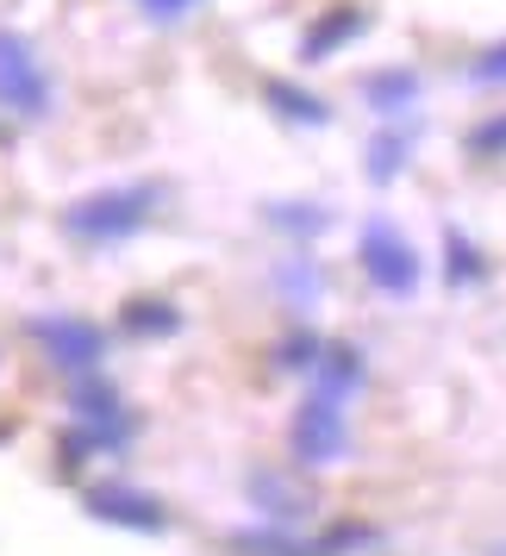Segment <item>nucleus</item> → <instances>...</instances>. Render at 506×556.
Here are the masks:
<instances>
[{"label": "nucleus", "mask_w": 506, "mask_h": 556, "mask_svg": "<svg viewBox=\"0 0 506 556\" xmlns=\"http://www.w3.org/2000/svg\"><path fill=\"white\" fill-rule=\"evenodd\" d=\"M469 76H476V81H506V45H494V51H481L476 63H469Z\"/></svg>", "instance_id": "14"}, {"label": "nucleus", "mask_w": 506, "mask_h": 556, "mask_svg": "<svg viewBox=\"0 0 506 556\" xmlns=\"http://www.w3.org/2000/svg\"><path fill=\"white\" fill-rule=\"evenodd\" d=\"M188 7H194V0H144V13H156V20H176Z\"/></svg>", "instance_id": "17"}, {"label": "nucleus", "mask_w": 506, "mask_h": 556, "mask_svg": "<svg viewBox=\"0 0 506 556\" xmlns=\"http://www.w3.org/2000/svg\"><path fill=\"white\" fill-rule=\"evenodd\" d=\"M288 444L301 463H338V456L351 451V419H344V401L338 394H306L294 406V431H288Z\"/></svg>", "instance_id": "3"}, {"label": "nucleus", "mask_w": 506, "mask_h": 556, "mask_svg": "<svg viewBox=\"0 0 506 556\" xmlns=\"http://www.w3.org/2000/svg\"><path fill=\"white\" fill-rule=\"evenodd\" d=\"M269 101H276V113L301 119V126H326V119H331V106H319L306 88H288V81H276V88H269Z\"/></svg>", "instance_id": "9"}, {"label": "nucleus", "mask_w": 506, "mask_h": 556, "mask_svg": "<svg viewBox=\"0 0 506 556\" xmlns=\"http://www.w3.org/2000/svg\"><path fill=\"white\" fill-rule=\"evenodd\" d=\"M88 513L106 519V526H131V531H163L169 526L163 501L144 494V488H88Z\"/></svg>", "instance_id": "6"}, {"label": "nucleus", "mask_w": 506, "mask_h": 556, "mask_svg": "<svg viewBox=\"0 0 506 556\" xmlns=\"http://www.w3.org/2000/svg\"><path fill=\"white\" fill-rule=\"evenodd\" d=\"M476 269H481V263H476V251H469V238H456V231H451V276L469 281Z\"/></svg>", "instance_id": "15"}, {"label": "nucleus", "mask_w": 506, "mask_h": 556, "mask_svg": "<svg viewBox=\"0 0 506 556\" xmlns=\"http://www.w3.org/2000/svg\"><path fill=\"white\" fill-rule=\"evenodd\" d=\"M363 88H369V106L376 113H406V106L419 101V76L413 70H376Z\"/></svg>", "instance_id": "8"}, {"label": "nucleus", "mask_w": 506, "mask_h": 556, "mask_svg": "<svg viewBox=\"0 0 506 556\" xmlns=\"http://www.w3.org/2000/svg\"><path fill=\"white\" fill-rule=\"evenodd\" d=\"M156 213V188H106V194H88L63 213V226L76 231L81 244H119Z\"/></svg>", "instance_id": "1"}, {"label": "nucleus", "mask_w": 506, "mask_h": 556, "mask_svg": "<svg viewBox=\"0 0 506 556\" xmlns=\"http://www.w3.org/2000/svg\"><path fill=\"white\" fill-rule=\"evenodd\" d=\"M0 106H7V113H26V119H38V113L51 106L45 63L31 56V45L20 31H0Z\"/></svg>", "instance_id": "4"}, {"label": "nucleus", "mask_w": 506, "mask_h": 556, "mask_svg": "<svg viewBox=\"0 0 506 556\" xmlns=\"http://www.w3.org/2000/svg\"><path fill=\"white\" fill-rule=\"evenodd\" d=\"M269 219L276 226H294V231H319V213H301V206H276Z\"/></svg>", "instance_id": "16"}, {"label": "nucleus", "mask_w": 506, "mask_h": 556, "mask_svg": "<svg viewBox=\"0 0 506 556\" xmlns=\"http://www.w3.org/2000/svg\"><path fill=\"white\" fill-rule=\"evenodd\" d=\"M363 26H369V20H363V7H338V13H319V20L306 26V38H301V56H306V63H319V56H331L338 45H351Z\"/></svg>", "instance_id": "7"}, {"label": "nucleus", "mask_w": 506, "mask_h": 556, "mask_svg": "<svg viewBox=\"0 0 506 556\" xmlns=\"http://www.w3.org/2000/svg\"><path fill=\"white\" fill-rule=\"evenodd\" d=\"M406 163V138H376L369 144V181H394Z\"/></svg>", "instance_id": "11"}, {"label": "nucleus", "mask_w": 506, "mask_h": 556, "mask_svg": "<svg viewBox=\"0 0 506 556\" xmlns=\"http://www.w3.org/2000/svg\"><path fill=\"white\" fill-rule=\"evenodd\" d=\"M356 256H363V276L376 281L381 294H394V301H406V294L419 288V276H426V263H419V251L406 244V231L388 226V219H369V226H363Z\"/></svg>", "instance_id": "2"}, {"label": "nucleus", "mask_w": 506, "mask_h": 556, "mask_svg": "<svg viewBox=\"0 0 506 556\" xmlns=\"http://www.w3.org/2000/svg\"><path fill=\"white\" fill-rule=\"evenodd\" d=\"M126 326L131 331H176V313H169V306H156V301H131L126 306Z\"/></svg>", "instance_id": "12"}, {"label": "nucleus", "mask_w": 506, "mask_h": 556, "mask_svg": "<svg viewBox=\"0 0 506 556\" xmlns=\"http://www.w3.org/2000/svg\"><path fill=\"white\" fill-rule=\"evenodd\" d=\"M31 338L45 344V356H51L56 369H76V376L106 356L101 326H88V319H31Z\"/></svg>", "instance_id": "5"}, {"label": "nucleus", "mask_w": 506, "mask_h": 556, "mask_svg": "<svg viewBox=\"0 0 506 556\" xmlns=\"http://www.w3.org/2000/svg\"><path fill=\"white\" fill-rule=\"evenodd\" d=\"M231 551L238 556H301L306 544L281 538V531H244V538H231Z\"/></svg>", "instance_id": "10"}, {"label": "nucleus", "mask_w": 506, "mask_h": 556, "mask_svg": "<svg viewBox=\"0 0 506 556\" xmlns=\"http://www.w3.org/2000/svg\"><path fill=\"white\" fill-rule=\"evenodd\" d=\"M469 151H476V156H506V113H494L488 126L469 131Z\"/></svg>", "instance_id": "13"}]
</instances>
